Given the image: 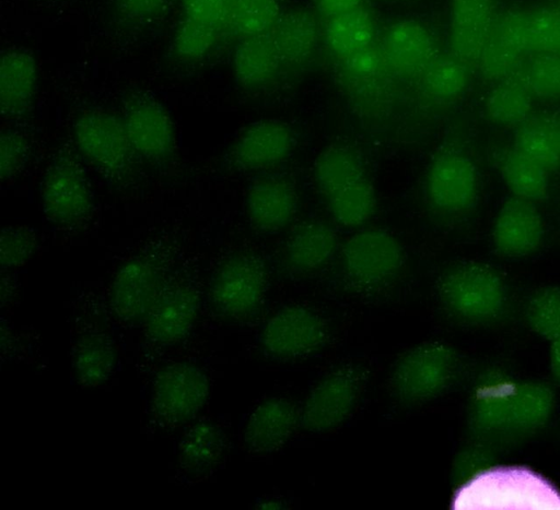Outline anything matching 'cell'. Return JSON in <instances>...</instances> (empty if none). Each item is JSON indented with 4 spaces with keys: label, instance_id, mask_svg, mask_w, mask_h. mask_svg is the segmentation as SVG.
<instances>
[{
    "label": "cell",
    "instance_id": "obj_1",
    "mask_svg": "<svg viewBox=\"0 0 560 510\" xmlns=\"http://www.w3.org/2000/svg\"><path fill=\"white\" fill-rule=\"evenodd\" d=\"M552 389L538 381L492 376L476 390L468 410L472 435L492 446H510L535 435L549 422Z\"/></svg>",
    "mask_w": 560,
    "mask_h": 510
},
{
    "label": "cell",
    "instance_id": "obj_2",
    "mask_svg": "<svg viewBox=\"0 0 560 510\" xmlns=\"http://www.w3.org/2000/svg\"><path fill=\"white\" fill-rule=\"evenodd\" d=\"M73 140L80 155L104 179L128 185L140 174L143 162L132 146L122 120L104 110H89L73 124Z\"/></svg>",
    "mask_w": 560,
    "mask_h": 510
},
{
    "label": "cell",
    "instance_id": "obj_3",
    "mask_svg": "<svg viewBox=\"0 0 560 510\" xmlns=\"http://www.w3.org/2000/svg\"><path fill=\"white\" fill-rule=\"evenodd\" d=\"M436 290L444 310L462 322H491L506 308L503 278L483 263L464 262L451 266L440 276Z\"/></svg>",
    "mask_w": 560,
    "mask_h": 510
},
{
    "label": "cell",
    "instance_id": "obj_4",
    "mask_svg": "<svg viewBox=\"0 0 560 510\" xmlns=\"http://www.w3.org/2000/svg\"><path fill=\"white\" fill-rule=\"evenodd\" d=\"M40 201L48 222L61 229L79 228L94 211V195L84 168L68 152H59L48 164Z\"/></svg>",
    "mask_w": 560,
    "mask_h": 510
},
{
    "label": "cell",
    "instance_id": "obj_5",
    "mask_svg": "<svg viewBox=\"0 0 560 510\" xmlns=\"http://www.w3.org/2000/svg\"><path fill=\"white\" fill-rule=\"evenodd\" d=\"M458 363L445 343L427 341L408 349L390 375V389L400 401L420 403L443 393L452 383Z\"/></svg>",
    "mask_w": 560,
    "mask_h": 510
},
{
    "label": "cell",
    "instance_id": "obj_6",
    "mask_svg": "<svg viewBox=\"0 0 560 510\" xmlns=\"http://www.w3.org/2000/svg\"><path fill=\"white\" fill-rule=\"evenodd\" d=\"M267 284L266 269L257 258L244 253L234 254L213 273L209 288L210 300L221 316L244 320L262 304Z\"/></svg>",
    "mask_w": 560,
    "mask_h": 510
},
{
    "label": "cell",
    "instance_id": "obj_7",
    "mask_svg": "<svg viewBox=\"0 0 560 510\" xmlns=\"http://www.w3.org/2000/svg\"><path fill=\"white\" fill-rule=\"evenodd\" d=\"M327 339V327L317 313L302 306H289L267 321L260 342L268 357L289 361L317 353Z\"/></svg>",
    "mask_w": 560,
    "mask_h": 510
},
{
    "label": "cell",
    "instance_id": "obj_8",
    "mask_svg": "<svg viewBox=\"0 0 560 510\" xmlns=\"http://www.w3.org/2000/svg\"><path fill=\"white\" fill-rule=\"evenodd\" d=\"M165 260L158 253L138 254L116 273L110 305L125 321H143L166 285Z\"/></svg>",
    "mask_w": 560,
    "mask_h": 510
},
{
    "label": "cell",
    "instance_id": "obj_9",
    "mask_svg": "<svg viewBox=\"0 0 560 510\" xmlns=\"http://www.w3.org/2000/svg\"><path fill=\"white\" fill-rule=\"evenodd\" d=\"M478 191V173L467 155L444 151L430 163L424 192L434 211L446 215L465 213L476 203Z\"/></svg>",
    "mask_w": 560,
    "mask_h": 510
},
{
    "label": "cell",
    "instance_id": "obj_10",
    "mask_svg": "<svg viewBox=\"0 0 560 510\" xmlns=\"http://www.w3.org/2000/svg\"><path fill=\"white\" fill-rule=\"evenodd\" d=\"M361 387L362 376L353 367L331 371L310 391L300 413L301 426L313 434L339 427L352 414Z\"/></svg>",
    "mask_w": 560,
    "mask_h": 510
},
{
    "label": "cell",
    "instance_id": "obj_11",
    "mask_svg": "<svg viewBox=\"0 0 560 510\" xmlns=\"http://www.w3.org/2000/svg\"><path fill=\"white\" fill-rule=\"evenodd\" d=\"M342 257L349 278L368 288L394 278L404 261L399 242L389 233L380 229L363 230L352 236Z\"/></svg>",
    "mask_w": 560,
    "mask_h": 510
},
{
    "label": "cell",
    "instance_id": "obj_12",
    "mask_svg": "<svg viewBox=\"0 0 560 510\" xmlns=\"http://www.w3.org/2000/svg\"><path fill=\"white\" fill-rule=\"evenodd\" d=\"M127 135L142 161L165 165L174 156L175 131L170 115L156 100L137 97L121 118Z\"/></svg>",
    "mask_w": 560,
    "mask_h": 510
},
{
    "label": "cell",
    "instance_id": "obj_13",
    "mask_svg": "<svg viewBox=\"0 0 560 510\" xmlns=\"http://www.w3.org/2000/svg\"><path fill=\"white\" fill-rule=\"evenodd\" d=\"M208 396V380L197 367L179 363L162 370L155 378L153 404L167 423L182 424L192 418Z\"/></svg>",
    "mask_w": 560,
    "mask_h": 510
},
{
    "label": "cell",
    "instance_id": "obj_14",
    "mask_svg": "<svg viewBox=\"0 0 560 510\" xmlns=\"http://www.w3.org/2000/svg\"><path fill=\"white\" fill-rule=\"evenodd\" d=\"M198 305V292L190 281L184 277L171 280L144 320L148 337L162 345L180 342L192 329Z\"/></svg>",
    "mask_w": 560,
    "mask_h": 510
},
{
    "label": "cell",
    "instance_id": "obj_15",
    "mask_svg": "<svg viewBox=\"0 0 560 510\" xmlns=\"http://www.w3.org/2000/svg\"><path fill=\"white\" fill-rule=\"evenodd\" d=\"M544 235V221L534 203L515 197L502 204L491 229L495 251L506 259H520L536 252Z\"/></svg>",
    "mask_w": 560,
    "mask_h": 510
},
{
    "label": "cell",
    "instance_id": "obj_16",
    "mask_svg": "<svg viewBox=\"0 0 560 510\" xmlns=\"http://www.w3.org/2000/svg\"><path fill=\"white\" fill-rule=\"evenodd\" d=\"M525 12L509 11L495 16L477 64L483 78L501 81L517 72L526 54Z\"/></svg>",
    "mask_w": 560,
    "mask_h": 510
},
{
    "label": "cell",
    "instance_id": "obj_17",
    "mask_svg": "<svg viewBox=\"0 0 560 510\" xmlns=\"http://www.w3.org/2000/svg\"><path fill=\"white\" fill-rule=\"evenodd\" d=\"M497 16L495 0H451L450 48L469 68L477 67Z\"/></svg>",
    "mask_w": 560,
    "mask_h": 510
},
{
    "label": "cell",
    "instance_id": "obj_18",
    "mask_svg": "<svg viewBox=\"0 0 560 510\" xmlns=\"http://www.w3.org/2000/svg\"><path fill=\"white\" fill-rule=\"evenodd\" d=\"M290 128L278 120L252 123L236 141L232 158L244 170H265L283 162L293 146Z\"/></svg>",
    "mask_w": 560,
    "mask_h": 510
},
{
    "label": "cell",
    "instance_id": "obj_19",
    "mask_svg": "<svg viewBox=\"0 0 560 510\" xmlns=\"http://www.w3.org/2000/svg\"><path fill=\"white\" fill-rule=\"evenodd\" d=\"M298 209L294 187L284 178L267 177L253 182L246 194V211L254 227L275 233L287 227Z\"/></svg>",
    "mask_w": 560,
    "mask_h": 510
},
{
    "label": "cell",
    "instance_id": "obj_20",
    "mask_svg": "<svg viewBox=\"0 0 560 510\" xmlns=\"http://www.w3.org/2000/svg\"><path fill=\"white\" fill-rule=\"evenodd\" d=\"M300 414L290 401L281 398L261 402L250 414L244 440L250 452L270 453L281 448L293 435Z\"/></svg>",
    "mask_w": 560,
    "mask_h": 510
},
{
    "label": "cell",
    "instance_id": "obj_21",
    "mask_svg": "<svg viewBox=\"0 0 560 510\" xmlns=\"http://www.w3.org/2000/svg\"><path fill=\"white\" fill-rule=\"evenodd\" d=\"M386 62L396 71L420 74L435 59V44L430 32L419 22L404 20L393 24L383 43Z\"/></svg>",
    "mask_w": 560,
    "mask_h": 510
},
{
    "label": "cell",
    "instance_id": "obj_22",
    "mask_svg": "<svg viewBox=\"0 0 560 510\" xmlns=\"http://www.w3.org/2000/svg\"><path fill=\"white\" fill-rule=\"evenodd\" d=\"M37 83L34 58L22 50H9L1 57L0 104L4 118L24 115L30 108Z\"/></svg>",
    "mask_w": 560,
    "mask_h": 510
},
{
    "label": "cell",
    "instance_id": "obj_23",
    "mask_svg": "<svg viewBox=\"0 0 560 510\" xmlns=\"http://www.w3.org/2000/svg\"><path fill=\"white\" fill-rule=\"evenodd\" d=\"M281 63L269 33L242 38L233 54L235 78L246 88L266 85Z\"/></svg>",
    "mask_w": 560,
    "mask_h": 510
},
{
    "label": "cell",
    "instance_id": "obj_24",
    "mask_svg": "<svg viewBox=\"0 0 560 510\" xmlns=\"http://www.w3.org/2000/svg\"><path fill=\"white\" fill-rule=\"evenodd\" d=\"M282 63L298 64L306 61L317 44V25L314 16L304 10L280 14L269 32Z\"/></svg>",
    "mask_w": 560,
    "mask_h": 510
},
{
    "label": "cell",
    "instance_id": "obj_25",
    "mask_svg": "<svg viewBox=\"0 0 560 510\" xmlns=\"http://www.w3.org/2000/svg\"><path fill=\"white\" fill-rule=\"evenodd\" d=\"M337 245V235L330 227L318 222L305 223L293 232L288 241V263L296 271L317 270L334 257Z\"/></svg>",
    "mask_w": 560,
    "mask_h": 510
},
{
    "label": "cell",
    "instance_id": "obj_26",
    "mask_svg": "<svg viewBox=\"0 0 560 510\" xmlns=\"http://www.w3.org/2000/svg\"><path fill=\"white\" fill-rule=\"evenodd\" d=\"M533 97L521 70L499 81L486 97L488 119L503 127H518L529 118Z\"/></svg>",
    "mask_w": 560,
    "mask_h": 510
},
{
    "label": "cell",
    "instance_id": "obj_27",
    "mask_svg": "<svg viewBox=\"0 0 560 510\" xmlns=\"http://www.w3.org/2000/svg\"><path fill=\"white\" fill-rule=\"evenodd\" d=\"M363 177L365 173L359 154L346 145L328 146L315 162V183L326 200Z\"/></svg>",
    "mask_w": 560,
    "mask_h": 510
},
{
    "label": "cell",
    "instance_id": "obj_28",
    "mask_svg": "<svg viewBox=\"0 0 560 510\" xmlns=\"http://www.w3.org/2000/svg\"><path fill=\"white\" fill-rule=\"evenodd\" d=\"M514 149L541 165L549 173L560 167V120L528 118L515 134Z\"/></svg>",
    "mask_w": 560,
    "mask_h": 510
},
{
    "label": "cell",
    "instance_id": "obj_29",
    "mask_svg": "<svg viewBox=\"0 0 560 510\" xmlns=\"http://www.w3.org/2000/svg\"><path fill=\"white\" fill-rule=\"evenodd\" d=\"M374 37L373 20L361 7L329 19L325 27L326 44L340 59L372 46Z\"/></svg>",
    "mask_w": 560,
    "mask_h": 510
},
{
    "label": "cell",
    "instance_id": "obj_30",
    "mask_svg": "<svg viewBox=\"0 0 560 510\" xmlns=\"http://www.w3.org/2000/svg\"><path fill=\"white\" fill-rule=\"evenodd\" d=\"M501 171L513 197L534 203L547 195L549 171L515 149L504 156Z\"/></svg>",
    "mask_w": 560,
    "mask_h": 510
},
{
    "label": "cell",
    "instance_id": "obj_31",
    "mask_svg": "<svg viewBox=\"0 0 560 510\" xmlns=\"http://www.w3.org/2000/svg\"><path fill=\"white\" fill-rule=\"evenodd\" d=\"M72 363L74 373L81 384L96 386L104 381L114 368L113 345L104 336H83L73 347Z\"/></svg>",
    "mask_w": 560,
    "mask_h": 510
},
{
    "label": "cell",
    "instance_id": "obj_32",
    "mask_svg": "<svg viewBox=\"0 0 560 510\" xmlns=\"http://www.w3.org/2000/svg\"><path fill=\"white\" fill-rule=\"evenodd\" d=\"M327 202L334 220L346 227L364 224L376 209L375 190L366 176L335 193Z\"/></svg>",
    "mask_w": 560,
    "mask_h": 510
},
{
    "label": "cell",
    "instance_id": "obj_33",
    "mask_svg": "<svg viewBox=\"0 0 560 510\" xmlns=\"http://www.w3.org/2000/svg\"><path fill=\"white\" fill-rule=\"evenodd\" d=\"M222 450L221 431L209 423L197 424L187 431L180 442V465L188 472H203L219 461Z\"/></svg>",
    "mask_w": 560,
    "mask_h": 510
},
{
    "label": "cell",
    "instance_id": "obj_34",
    "mask_svg": "<svg viewBox=\"0 0 560 510\" xmlns=\"http://www.w3.org/2000/svg\"><path fill=\"white\" fill-rule=\"evenodd\" d=\"M420 76L422 87L431 97L447 100L466 88L469 67L454 56L435 58Z\"/></svg>",
    "mask_w": 560,
    "mask_h": 510
},
{
    "label": "cell",
    "instance_id": "obj_35",
    "mask_svg": "<svg viewBox=\"0 0 560 510\" xmlns=\"http://www.w3.org/2000/svg\"><path fill=\"white\" fill-rule=\"evenodd\" d=\"M279 16L277 0H235L228 27L242 38L262 35L271 31Z\"/></svg>",
    "mask_w": 560,
    "mask_h": 510
},
{
    "label": "cell",
    "instance_id": "obj_36",
    "mask_svg": "<svg viewBox=\"0 0 560 510\" xmlns=\"http://www.w3.org/2000/svg\"><path fill=\"white\" fill-rule=\"evenodd\" d=\"M529 329L547 341L560 337V286H546L536 290L525 308Z\"/></svg>",
    "mask_w": 560,
    "mask_h": 510
},
{
    "label": "cell",
    "instance_id": "obj_37",
    "mask_svg": "<svg viewBox=\"0 0 560 510\" xmlns=\"http://www.w3.org/2000/svg\"><path fill=\"white\" fill-rule=\"evenodd\" d=\"M525 41L528 52L560 51V11L545 8L525 12Z\"/></svg>",
    "mask_w": 560,
    "mask_h": 510
},
{
    "label": "cell",
    "instance_id": "obj_38",
    "mask_svg": "<svg viewBox=\"0 0 560 510\" xmlns=\"http://www.w3.org/2000/svg\"><path fill=\"white\" fill-rule=\"evenodd\" d=\"M520 70L534 96H560V51L534 54Z\"/></svg>",
    "mask_w": 560,
    "mask_h": 510
},
{
    "label": "cell",
    "instance_id": "obj_39",
    "mask_svg": "<svg viewBox=\"0 0 560 510\" xmlns=\"http://www.w3.org/2000/svg\"><path fill=\"white\" fill-rule=\"evenodd\" d=\"M220 34L221 32L183 19L175 32L174 49L184 60H197L210 51Z\"/></svg>",
    "mask_w": 560,
    "mask_h": 510
},
{
    "label": "cell",
    "instance_id": "obj_40",
    "mask_svg": "<svg viewBox=\"0 0 560 510\" xmlns=\"http://www.w3.org/2000/svg\"><path fill=\"white\" fill-rule=\"evenodd\" d=\"M37 235L27 226L2 228L0 237V261L2 269H10L26 262L37 248Z\"/></svg>",
    "mask_w": 560,
    "mask_h": 510
},
{
    "label": "cell",
    "instance_id": "obj_41",
    "mask_svg": "<svg viewBox=\"0 0 560 510\" xmlns=\"http://www.w3.org/2000/svg\"><path fill=\"white\" fill-rule=\"evenodd\" d=\"M27 135L15 129H7L0 138V178L2 182L18 177L26 166L31 154Z\"/></svg>",
    "mask_w": 560,
    "mask_h": 510
},
{
    "label": "cell",
    "instance_id": "obj_42",
    "mask_svg": "<svg viewBox=\"0 0 560 510\" xmlns=\"http://www.w3.org/2000/svg\"><path fill=\"white\" fill-rule=\"evenodd\" d=\"M235 0H184V17L198 25L222 32L228 27Z\"/></svg>",
    "mask_w": 560,
    "mask_h": 510
},
{
    "label": "cell",
    "instance_id": "obj_43",
    "mask_svg": "<svg viewBox=\"0 0 560 510\" xmlns=\"http://www.w3.org/2000/svg\"><path fill=\"white\" fill-rule=\"evenodd\" d=\"M346 71L358 76H370L377 73L386 62L383 50L373 46L357 51L343 59Z\"/></svg>",
    "mask_w": 560,
    "mask_h": 510
},
{
    "label": "cell",
    "instance_id": "obj_44",
    "mask_svg": "<svg viewBox=\"0 0 560 510\" xmlns=\"http://www.w3.org/2000/svg\"><path fill=\"white\" fill-rule=\"evenodd\" d=\"M168 0H117L121 13L132 21H147L156 16Z\"/></svg>",
    "mask_w": 560,
    "mask_h": 510
},
{
    "label": "cell",
    "instance_id": "obj_45",
    "mask_svg": "<svg viewBox=\"0 0 560 510\" xmlns=\"http://www.w3.org/2000/svg\"><path fill=\"white\" fill-rule=\"evenodd\" d=\"M360 3L361 0H317L320 13L328 19L359 8Z\"/></svg>",
    "mask_w": 560,
    "mask_h": 510
},
{
    "label": "cell",
    "instance_id": "obj_46",
    "mask_svg": "<svg viewBox=\"0 0 560 510\" xmlns=\"http://www.w3.org/2000/svg\"><path fill=\"white\" fill-rule=\"evenodd\" d=\"M549 366L551 375L560 383V337L551 341Z\"/></svg>",
    "mask_w": 560,
    "mask_h": 510
}]
</instances>
